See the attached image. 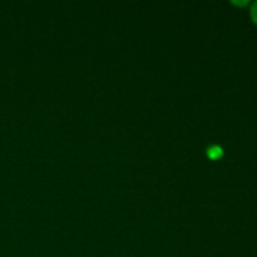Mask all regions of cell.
I'll list each match as a JSON object with an SVG mask.
<instances>
[{"label": "cell", "mask_w": 257, "mask_h": 257, "mask_svg": "<svg viewBox=\"0 0 257 257\" xmlns=\"http://www.w3.org/2000/svg\"><path fill=\"white\" fill-rule=\"evenodd\" d=\"M221 155H222V151H221V148L217 147V146L211 147L210 151H208V156H210L211 158H218L221 157Z\"/></svg>", "instance_id": "cell-1"}, {"label": "cell", "mask_w": 257, "mask_h": 257, "mask_svg": "<svg viewBox=\"0 0 257 257\" xmlns=\"http://www.w3.org/2000/svg\"><path fill=\"white\" fill-rule=\"evenodd\" d=\"M251 17H252L253 22L257 24V2L252 5V8H251Z\"/></svg>", "instance_id": "cell-2"}]
</instances>
